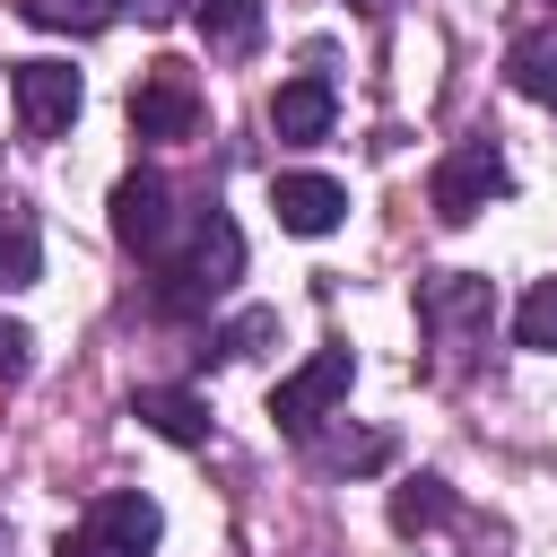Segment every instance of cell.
<instances>
[{
  "mask_svg": "<svg viewBox=\"0 0 557 557\" xmlns=\"http://www.w3.org/2000/svg\"><path fill=\"white\" fill-rule=\"evenodd\" d=\"M235 278H244V226H235L226 209H200V218L183 226V244L157 261V313H200V305H218Z\"/></svg>",
  "mask_w": 557,
  "mask_h": 557,
  "instance_id": "cell-1",
  "label": "cell"
},
{
  "mask_svg": "<svg viewBox=\"0 0 557 557\" xmlns=\"http://www.w3.org/2000/svg\"><path fill=\"white\" fill-rule=\"evenodd\" d=\"M513 191V174H505V148L487 139V131H470V139H453L444 148V165H435V183H426V200H435V218L444 226H470L487 200H505Z\"/></svg>",
  "mask_w": 557,
  "mask_h": 557,
  "instance_id": "cell-2",
  "label": "cell"
},
{
  "mask_svg": "<svg viewBox=\"0 0 557 557\" xmlns=\"http://www.w3.org/2000/svg\"><path fill=\"white\" fill-rule=\"evenodd\" d=\"M348 383H357V357H348V348H313L296 374H278L270 418H278L287 435H322V418L348 400Z\"/></svg>",
  "mask_w": 557,
  "mask_h": 557,
  "instance_id": "cell-3",
  "label": "cell"
},
{
  "mask_svg": "<svg viewBox=\"0 0 557 557\" xmlns=\"http://www.w3.org/2000/svg\"><path fill=\"white\" fill-rule=\"evenodd\" d=\"M200 78L183 70V61H148L139 78H131V131L139 139H191L200 131Z\"/></svg>",
  "mask_w": 557,
  "mask_h": 557,
  "instance_id": "cell-4",
  "label": "cell"
},
{
  "mask_svg": "<svg viewBox=\"0 0 557 557\" xmlns=\"http://www.w3.org/2000/svg\"><path fill=\"white\" fill-rule=\"evenodd\" d=\"M9 104H17L26 139H61V131L78 122L87 87H78V70H70V61H17V70H9Z\"/></svg>",
  "mask_w": 557,
  "mask_h": 557,
  "instance_id": "cell-5",
  "label": "cell"
},
{
  "mask_svg": "<svg viewBox=\"0 0 557 557\" xmlns=\"http://www.w3.org/2000/svg\"><path fill=\"white\" fill-rule=\"evenodd\" d=\"M113 244L122 252H139V261H165L174 252V191H165V174H122L113 183Z\"/></svg>",
  "mask_w": 557,
  "mask_h": 557,
  "instance_id": "cell-6",
  "label": "cell"
},
{
  "mask_svg": "<svg viewBox=\"0 0 557 557\" xmlns=\"http://www.w3.org/2000/svg\"><path fill=\"white\" fill-rule=\"evenodd\" d=\"M418 313H426V331H435V339H470V331H487V322H496V287H487V278H470V270H444V278H426V287H418Z\"/></svg>",
  "mask_w": 557,
  "mask_h": 557,
  "instance_id": "cell-7",
  "label": "cell"
},
{
  "mask_svg": "<svg viewBox=\"0 0 557 557\" xmlns=\"http://www.w3.org/2000/svg\"><path fill=\"white\" fill-rule=\"evenodd\" d=\"M331 122H339V96H331V78H287L278 96H270V131L287 139V148H313V139H331Z\"/></svg>",
  "mask_w": 557,
  "mask_h": 557,
  "instance_id": "cell-8",
  "label": "cell"
},
{
  "mask_svg": "<svg viewBox=\"0 0 557 557\" xmlns=\"http://www.w3.org/2000/svg\"><path fill=\"white\" fill-rule=\"evenodd\" d=\"M270 209H278L287 235H331V226L348 218V191H339L331 174H278V183H270Z\"/></svg>",
  "mask_w": 557,
  "mask_h": 557,
  "instance_id": "cell-9",
  "label": "cell"
},
{
  "mask_svg": "<svg viewBox=\"0 0 557 557\" xmlns=\"http://www.w3.org/2000/svg\"><path fill=\"white\" fill-rule=\"evenodd\" d=\"M131 418L148 435H165V444H209V400L183 392V383H139L131 392Z\"/></svg>",
  "mask_w": 557,
  "mask_h": 557,
  "instance_id": "cell-10",
  "label": "cell"
},
{
  "mask_svg": "<svg viewBox=\"0 0 557 557\" xmlns=\"http://www.w3.org/2000/svg\"><path fill=\"white\" fill-rule=\"evenodd\" d=\"M87 531H96V540H113L122 557H148V548H157V531H165V513H157V496L113 487V496H96V505H87Z\"/></svg>",
  "mask_w": 557,
  "mask_h": 557,
  "instance_id": "cell-11",
  "label": "cell"
},
{
  "mask_svg": "<svg viewBox=\"0 0 557 557\" xmlns=\"http://www.w3.org/2000/svg\"><path fill=\"white\" fill-rule=\"evenodd\" d=\"M35 278H44V226H35L26 200L0 191V296H17V287H35Z\"/></svg>",
  "mask_w": 557,
  "mask_h": 557,
  "instance_id": "cell-12",
  "label": "cell"
},
{
  "mask_svg": "<svg viewBox=\"0 0 557 557\" xmlns=\"http://www.w3.org/2000/svg\"><path fill=\"white\" fill-rule=\"evenodd\" d=\"M505 78H513L531 104H557V26H531V35L505 52Z\"/></svg>",
  "mask_w": 557,
  "mask_h": 557,
  "instance_id": "cell-13",
  "label": "cell"
},
{
  "mask_svg": "<svg viewBox=\"0 0 557 557\" xmlns=\"http://www.w3.org/2000/svg\"><path fill=\"white\" fill-rule=\"evenodd\" d=\"M191 26L209 35V52H252L261 44V0H191Z\"/></svg>",
  "mask_w": 557,
  "mask_h": 557,
  "instance_id": "cell-14",
  "label": "cell"
},
{
  "mask_svg": "<svg viewBox=\"0 0 557 557\" xmlns=\"http://www.w3.org/2000/svg\"><path fill=\"white\" fill-rule=\"evenodd\" d=\"M17 17L44 35H104L122 17V0H17Z\"/></svg>",
  "mask_w": 557,
  "mask_h": 557,
  "instance_id": "cell-15",
  "label": "cell"
},
{
  "mask_svg": "<svg viewBox=\"0 0 557 557\" xmlns=\"http://www.w3.org/2000/svg\"><path fill=\"white\" fill-rule=\"evenodd\" d=\"M392 522H400V531H435V522H453V487H444L435 470L400 479V487H392Z\"/></svg>",
  "mask_w": 557,
  "mask_h": 557,
  "instance_id": "cell-16",
  "label": "cell"
},
{
  "mask_svg": "<svg viewBox=\"0 0 557 557\" xmlns=\"http://www.w3.org/2000/svg\"><path fill=\"white\" fill-rule=\"evenodd\" d=\"M513 339H522L531 357H557V278H540V287L513 305Z\"/></svg>",
  "mask_w": 557,
  "mask_h": 557,
  "instance_id": "cell-17",
  "label": "cell"
},
{
  "mask_svg": "<svg viewBox=\"0 0 557 557\" xmlns=\"http://www.w3.org/2000/svg\"><path fill=\"white\" fill-rule=\"evenodd\" d=\"M270 339H278V313H261V305H252V313H235L200 357H252V348H270Z\"/></svg>",
  "mask_w": 557,
  "mask_h": 557,
  "instance_id": "cell-18",
  "label": "cell"
},
{
  "mask_svg": "<svg viewBox=\"0 0 557 557\" xmlns=\"http://www.w3.org/2000/svg\"><path fill=\"white\" fill-rule=\"evenodd\" d=\"M339 470H383L392 461V435H339V444H322Z\"/></svg>",
  "mask_w": 557,
  "mask_h": 557,
  "instance_id": "cell-19",
  "label": "cell"
},
{
  "mask_svg": "<svg viewBox=\"0 0 557 557\" xmlns=\"http://www.w3.org/2000/svg\"><path fill=\"white\" fill-rule=\"evenodd\" d=\"M26 366H35V331H26V322H9V313H0V383H17V374H26Z\"/></svg>",
  "mask_w": 557,
  "mask_h": 557,
  "instance_id": "cell-20",
  "label": "cell"
},
{
  "mask_svg": "<svg viewBox=\"0 0 557 557\" xmlns=\"http://www.w3.org/2000/svg\"><path fill=\"white\" fill-rule=\"evenodd\" d=\"M61 557H122V548H113V540H96V531H87V522H78V531H70V540H61Z\"/></svg>",
  "mask_w": 557,
  "mask_h": 557,
  "instance_id": "cell-21",
  "label": "cell"
},
{
  "mask_svg": "<svg viewBox=\"0 0 557 557\" xmlns=\"http://www.w3.org/2000/svg\"><path fill=\"white\" fill-rule=\"evenodd\" d=\"M122 9H139L148 26H165V17H174V0H122Z\"/></svg>",
  "mask_w": 557,
  "mask_h": 557,
  "instance_id": "cell-22",
  "label": "cell"
},
{
  "mask_svg": "<svg viewBox=\"0 0 557 557\" xmlns=\"http://www.w3.org/2000/svg\"><path fill=\"white\" fill-rule=\"evenodd\" d=\"M348 9H366V17H383V9H392V0H348Z\"/></svg>",
  "mask_w": 557,
  "mask_h": 557,
  "instance_id": "cell-23",
  "label": "cell"
}]
</instances>
